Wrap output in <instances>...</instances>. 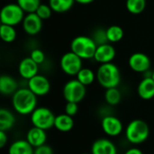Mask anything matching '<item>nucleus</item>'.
Wrapping results in <instances>:
<instances>
[{
	"label": "nucleus",
	"instance_id": "obj_13",
	"mask_svg": "<svg viewBox=\"0 0 154 154\" xmlns=\"http://www.w3.org/2000/svg\"><path fill=\"white\" fill-rule=\"evenodd\" d=\"M23 27L24 32L29 35H36L42 27V20L35 14H27L23 21Z\"/></svg>",
	"mask_w": 154,
	"mask_h": 154
},
{
	"label": "nucleus",
	"instance_id": "obj_34",
	"mask_svg": "<svg viewBox=\"0 0 154 154\" xmlns=\"http://www.w3.org/2000/svg\"><path fill=\"white\" fill-rule=\"evenodd\" d=\"M125 154H143V152L138 148H130L125 152Z\"/></svg>",
	"mask_w": 154,
	"mask_h": 154
},
{
	"label": "nucleus",
	"instance_id": "obj_19",
	"mask_svg": "<svg viewBox=\"0 0 154 154\" xmlns=\"http://www.w3.org/2000/svg\"><path fill=\"white\" fill-rule=\"evenodd\" d=\"M54 127L61 133H68L71 131L72 128L74 127L73 117L70 116H68L65 113L56 116Z\"/></svg>",
	"mask_w": 154,
	"mask_h": 154
},
{
	"label": "nucleus",
	"instance_id": "obj_21",
	"mask_svg": "<svg viewBox=\"0 0 154 154\" xmlns=\"http://www.w3.org/2000/svg\"><path fill=\"white\" fill-rule=\"evenodd\" d=\"M15 124L14 115L6 108L0 109V131L7 132L14 127Z\"/></svg>",
	"mask_w": 154,
	"mask_h": 154
},
{
	"label": "nucleus",
	"instance_id": "obj_3",
	"mask_svg": "<svg viewBox=\"0 0 154 154\" xmlns=\"http://www.w3.org/2000/svg\"><path fill=\"white\" fill-rule=\"evenodd\" d=\"M125 138L132 144L144 143L150 135V128L146 122L141 119L131 121L125 128Z\"/></svg>",
	"mask_w": 154,
	"mask_h": 154
},
{
	"label": "nucleus",
	"instance_id": "obj_14",
	"mask_svg": "<svg viewBox=\"0 0 154 154\" xmlns=\"http://www.w3.org/2000/svg\"><path fill=\"white\" fill-rule=\"evenodd\" d=\"M39 71V65L34 62L30 57L23 59L18 66V72L19 75L24 79H31L34 76L38 75Z\"/></svg>",
	"mask_w": 154,
	"mask_h": 154
},
{
	"label": "nucleus",
	"instance_id": "obj_11",
	"mask_svg": "<svg viewBox=\"0 0 154 154\" xmlns=\"http://www.w3.org/2000/svg\"><path fill=\"white\" fill-rule=\"evenodd\" d=\"M129 67L135 72L145 73L151 68L150 58L143 52H135L132 54L128 60Z\"/></svg>",
	"mask_w": 154,
	"mask_h": 154
},
{
	"label": "nucleus",
	"instance_id": "obj_8",
	"mask_svg": "<svg viewBox=\"0 0 154 154\" xmlns=\"http://www.w3.org/2000/svg\"><path fill=\"white\" fill-rule=\"evenodd\" d=\"M60 64L61 70L69 76H77L83 68L82 59L71 51L62 55Z\"/></svg>",
	"mask_w": 154,
	"mask_h": 154
},
{
	"label": "nucleus",
	"instance_id": "obj_15",
	"mask_svg": "<svg viewBox=\"0 0 154 154\" xmlns=\"http://www.w3.org/2000/svg\"><path fill=\"white\" fill-rule=\"evenodd\" d=\"M91 154H117V149L112 141L106 138H99L93 143Z\"/></svg>",
	"mask_w": 154,
	"mask_h": 154
},
{
	"label": "nucleus",
	"instance_id": "obj_29",
	"mask_svg": "<svg viewBox=\"0 0 154 154\" xmlns=\"http://www.w3.org/2000/svg\"><path fill=\"white\" fill-rule=\"evenodd\" d=\"M52 9L51 8V6L49 5H45V4H41L40 6L38 7V9L36 10L35 14L42 19V20H46L49 19L51 16L52 14Z\"/></svg>",
	"mask_w": 154,
	"mask_h": 154
},
{
	"label": "nucleus",
	"instance_id": "obj_4",
	"mask_svg": "<svg viewBox=\"0 0 154 154\" xmlns=\"http://www.w3.org/2000/svg\"><path fill=\"white\" fill-rule=\"evenodd\" d=\"M97 48V44L94 39L85 35L75 37L70 43V51L82 60L94 59Z\"/></svg>",
	"mask_w": 154,
	"mask_h": 154
},
{
	"label": "nucleus",
	"instance_id": "obj_27",
	"mask_svg": "<svg viewBox=\"0 0 154 154\" xmlns=\"http://www.w3.org/2000/svg\"><path fill=\"white\" fill-rule=\"evenodd\" d=\"M126 9L133 14H142L146 7V0H126Z\"/></svg>",
	"mask_w": 154,
	"mask_h": 154
},
{
	"label": "nucleus",
	"instance_id": "obj_35",
	"mask_svg": "<svg viewBox=\"0 0 154 154\" xmlns=\"http://www.w3.org/2000/svg\"><path fill=\"white\" fill-rule=\"evenodd\" d=\"M94 0H75V2L81 4V5H88L90 3H92Z\"/></svg>",
	"mask_w": 154,
	"mask_h": 154
},
{
	"label": "nucleus",
	"instance_id": "obj_32",
	"mask_svg": "<svg viewBox=\"0 0 154 154\" xmlns=\"http://www.w3.org/2000/svg\"><path fill=\"white\" fill-rule=\"evenodd\" d=\"M33 154H53V150L50 145H47L45 143L42 146L34 148V153Z\"/></svg>",
	"mask_w": 154,
	"mask_h": 154
},
{
	"label": "nucleus",
	"instance_id": "obj_9",
	"mask_svg": "<svg viewBox=\"0 0 154 154\" xmlns=\"http://www.w3.org/2000/svg\"><path fill=\"white\" fill-rule=\"evenodd\" d=\"M27 88L37 97L46 96L51 90V82L43 75H36L28 80Z\"/></svg>",
	"mask_w": 154,
	"mask_h": 154
},
{
	"label": "nucleus",
	"instance_id": "obj_26",
	"mask_svg": "<svg viewBox=\"0 0 154 154\" xmlns=\"http://www.w3.org/2000/svg\"><path fill=\"white\" fill-rule=\"evenodd\" d=\"M0 37L5 42H13L16 38V31L14 26L2 24L0 26Z\"/></svg>",
	"mask_w": 154,
	"mask_h": 154
},
{
	"label": "nucleus",
	"instance_id": "obj_18",
	"mask_svg": "<svg viewBox=\"0 0 154 154\" xmlns=\"http://www.w3.org/2000/svg\"><path fill=\"white\" fill-rule=\"evenodd\" d=\"M17 81L9 75H2L0 77V92L5 96H13L17 90Z\"/></svg>",
	"mask_w": 154,
	"mask_h": 154
},
{
	"label": "nucleus",
	"instance_id": "obj_22",
	"mask_svg": "<svg viewBox=\"0 0 154 154\" xmlns=\"http://www.w3.org/2000/svg\"><path fill=\"white\" fill-rule=\"evenodd\" d=\"M75 0H49V5L53 12L62 14L68 12L74 5Z\"/></svg>",
	"mask_w": 154,
	"mask_h": 154
},
{
	"label": "nucleus",
	"instance_id": "obj_5",
	"mask_svg": "<svg viewBox=\"0 0 154 154\" xmlns=\"http://www.w3.org/2000/svg\"><path fill=\"white\" fill-rule=\"evenodd\" d=\"M56 116L47 107H37L31 114V123L32 126L42 130H49L54 127Z\"/></svg>",
	"mask_w": 154,
	"mask_h": 154
},
{
	"label": "nucleus",
	"instance_id": "obj_12",
	"mask_svg": "<svg viewBox=\"0 0 154 154\" xmlns=\"http://www.w3.org/2000/svg\"><path fill=\"white\" fill-rule=\"evenodd\" d=\"M116 54V49L114 48V46L106 42V43L97 45L94 59L96 61L99 62L100 64L110 63L115 59Z\"/></svg>",
	"mask_w": 154,
	"mask_h": 154
},
{
	"label": "nucleus",
	"instance_id": "obj_7",
	"mask_svg": "<svg viewBox=\"0 0 154 154\" xmlns=\"http://www.w3.org/2000/svg\"><path fill=\"white\" fill-rule=\"evenodd\" d=\"M62 94L67 102H74L79 104L86 97V86L81 84L77 79L69 80L63 87Z\"/></svg>",
	"mask_w": 154,
	"mask_h": 154
},
{
	"label": "nucleus",
	"instance_id": "obj_10",
	"mask_svg": "<svg viewBox=\"0 0 154 154\" xmlns=\"http://www.w3.org/2000/svg\"><path fill=\"white\" fill-rule=\"evenodd\" d=\"M101 127L103 132L110 137L118 136L123 132V123L115 116H104L101 121Z\"/></svg>",
	"mask_w": 154,
	"mask_h": 154
},
{
	"label": "nucleus",
	"instance_id": "obj_25",
	"mask_svg": "<svg viewBox=\"0 0 154 154\" xmlns=\"http://www.w3.org/2000/svg\"><path fill=\"white\" fill-rule=\"evenodd\" d=\"M105 100L109 106H117L122 100L121 91L117 88H112L106 89Z\"/></svg>",
	"mask_w": 154,
	"mask_h": 154
},
{
	"label": "nucleus",
	"instance_id": "obj_16",
	"mask_svg": "<svg viewBox=\"0 0 154 154\" xmlns=\"http://www.w3.org/2000/svg\"><path fill=\"white\" fill-rule=\"evenodd\" d=\"M33 148H37L46 143L47 134L46 131L41 128H37L32 126L26 134L25 139Z\"/></svg>",
	"mask_w": 154,
	"mask_h": 154
},
{
	"label": "nucleus",
	"instance_id": "obj_37",
	"mask_svg": "<svg viewBox=\"0 0 154 154\" xmlns=\"http://www.w3.org/2000/svg\"><path fill=\"white\" fill-rule=\"evenodd\" d=\"M82 154H91V153H82Z\"/></svg>",
	"mask_w": 154,
	"mask_h": 154
},
{
	"label": "nucleus",
	"instance_id": "obj_6",
	"mask_svg": "<svg viewBox=\"0 0 154 154\" xmlns=\"http://www.w3.org/2000/svg\"><path fill=\"white\" fill-rule=\"evenodd\" d=\"M24 18V11L18 4L5 5L0 12V21L2 24L15 26L22 23Z\"/></svg>",
	"mask_w": 154,
	"mask_h": 154
},
{
	"label": "nucleus",
	"instance_id": "obj_36",
	"mask_svg": "<svg viewBox=\"0 0 154 154\" xmlns=\"http://www.w3.org/2000/svg\"><path fill=\"white\" fill-rule=\"evenodd\" d=\"M152 78L153 79V80H154V70L152 72Z\"/></svg>",
	"mask_w": 154,
	"mask_h": 154
},
{
	"label": "nucleus",
	"instance_id": "obj_20",
	"mask_svg": "<svg viewBox=\"0 0 154 154\" xmlns=\"http://www.w3.org/2000/svg\"><path fill=\"white\" fill-rule=\"evenodd\" d=\"M34 148L26 140L14 142L8 149V154H33Z\"/></svg>",
	"mask_w": 154,
	"mask_h": 154
},
{
	"label": "nucleus",
	"instance_id": "obj_23",
	"mask_svg": "<svg viewBox=\"0 0 154 154\" xmlns=\"http://www.w3.org/2000/svg\"><path fill=\"white\" fill-rule=\"evenodd\" d=\"M76 77L77 79L86 87L91 85L95 81V79H97V75L92 69L88 68H82Z\"/></svg>",
	"mask_w": 154,
	"mask_h": 154
},
{
	"label": "nucleus",
	"instance_id": "obj_2",
	"mask_svg": "<svg viewBox=\"0 0 154 154\" xmlns=\"http://www.w3.org/2000/svg\"><path fill=\"white\" fill-rule=\"evenodd\" d=\"M98 84L106 89L117 88L121 82V72L113 62L100 64L96 73Z\"/></svg>",
	"mask_w": 154,
	"mask_h": 154
},
{
	"label": "nucleus",
	"instance_id": "obj_1",
	"mask_svg": "<svg viewBox=\"0 0 154 154\" xmlns=\"http://www.w3.org/2000/svg\"><path fill=\"white\" fill-rule=\"evenodd\" d=\"M12 106L19 115H31L37 108V96L28 88H21L12 96Z\"/></svg>",
	"mask_w": 154,
	"mask_h": 154
},
{
	"label": "nucleus",
	"instance_id": "obj_31",
	"mask_svg": "<svg viewBox=\"0 0 154 154\" xmlns=\"http://www.w3.org/2000/svg\"><path fill=\"white\" fill-rule=\"evenodd\" d=\"M79 111V105L78 103H74V102H67L65 105V114H67L68 116H74L77 115Z\"/></svg>",
	"mask_w": 154,
	"mask_h": 154
},
{
	"label": "nucleus",
	"instance_id": "obj_28",
	"mask_svg": "<svg viewBox=\"0 0 154 154\" xmlns=\"http://www.w3.org/2000/svg\"><path fill=\"white\" fill-rule=\"evenodd\" d=\"M18 5L24 11V13H35L41 5L40 0H17Z\"/></svg>",
	"mask_w": 154,
	"mask_h": 154
},
{
	"label": "nucleus",
	"instance_id": "obj_17",
	"mask_svg": "<svg viewBox=\"0 0 154 154\" xmlns=\"http://www.w3.org/2000/svg\"><path fill=\"white\" fill-rule=\"evenodd\" d=\"M138 96L143 100H151L154 97V80L152 77L143 79L137 88Z\"/></svg>",
	"mask_w": 154,
	"mask_h": 154
},
{
	"label": "nucleus",
	"instance_id": "obj_33",
	"mask_svg": "<svg viewBox=\"0 0 154 154\" xmlns=\"http://www.w3.org/2000/svg\"><path fill=\"white\" fill-rule=\"evenodd\" d=\"M8 136L6 132L5 131H0V148H4L5 144L7 143Z\"/></svg>",
	"mask_w": 154,
	"mask_h": 154
},
{
	"label": "nucleus",
	"instance_id": "obj_30",
	"mask_svg": "<svg viewBox=\"0 0 154 154\" xmlns=\"http://www.w3.org/2000/svg\"><path fill=\"white\" fill-rule=\"evenodd\" d=\"M30 58L34 61L36 62L38 65L43 63V61L45 60V54L44 52L40 50V49H35L33 50L32 52H31V55H30Z\"/></svg>",
	"mask_w": 154,
	"mask_h": 154
},
{
	"label": "nucleus",
	"instance_id": "obj_24",
	"mask_svg": "<svg viewBox=\"0 0 154 154\" xmlns=\"http://www.w3.org/2000/svg\"><path fill=\"white\" fill-rule=\"evenodd\" d=\"M124 30L119 25H111L106 31V36L110 42H118L124 37Z\"/></svg>",
	"mask_w": 154,
	"mask_h": 154
}]
</instances>
